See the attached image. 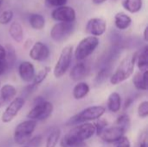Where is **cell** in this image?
<instances>
[{"mask_svg":"<svg viewBox=\"0 0 148 147\" xmlns=\"http://www.w3.org/2000/svg\"><path fill=\"white\" fill-rule=\"evenodd\" d=\"M51 16L55 21L62 23H73L76 18V13L74 8L67 5L56 8L52 13Z\"/></svg>","mask_w":148,"mask_h":147,"instance_id":"30bf717a","label":"cell"},{"mask_svg":"<svg viewBox=\"0 0 148 147\" xmlns=\"http://www.w3.org/2000/svg\"><path fill=\"white\" fill-rule=\"evenodd\" d=\"M106 112V108L102 106H92L88 107L79 113L73 116L68 122L67 125L74 126L82 123H87L91 120H96L101 119Z\"/></svg>","mask_w":148,"mask_h":147,"instance_id":"7a4b0ae2","label":"cell"},{"mask_svg":"<svg viewBox=\"0 0 148 147\" xmlns=\"http://www.w3.org/2000/svg\"><path fill=\"white\" fill-rule=\"evenodd\" d=\"M5 63L8 69H10L15 65L16 60V53L14 47L11 44H6L5 47Z\"/></svg>","mask_w":148,"mask_h":147,"instance_id":"603a6c76","label":"cell"},{"mask_svg":"<svg viewBox=\"0 0 148 147\" xmlns=\"http://www.w3.org/2000/svg\"><path fill=\"white\" fill-rule=\"evenodd\" d=\"M115 125L124 128L127 131L128 129L129 126H130V117L127 114H126V113L120 115L118 117V119L116 120Z\"/></svg>","mask_w":148,"mask_h":147,"instance_id":"f1b7e54d","label":"cell"},{"mask_svg":"<svg viewBox=\"0 0 148 147\" xmlns=\"http://www.w3.org/2000/svg\"><path fill=\"white\" fill-rule=\"evenodd\" d=\"M3 0H0V10L3 6Z\"/></svg>","mask_w":148,"mask_h":147,"instance_id":"ee69618b","label":"cell"},{"mask_svg":"<svg viewBox=\"0 0 148 147\" xmlns=\"http://www.w3.org/2000/svg\"><path fill=\"white\" fill-rule=\"evenodd\" d=\"M5 62V49L3 45L0 44V63Z\"/></svg>","mask_w":148,"mask_h":147,"instance_id":"74e56055","label":"cell"},{"mask_svg":"<svg viewBox=\"0 0 148 147\" xmlns=\"http://www.w3.org/2000/svg\"><path fill=\"white\" fill-rule=\"evenodd\" d=\"M138 115L141 119H146L148 116V101H142L138 107Z\"/></svg>","mask_w":148,"mask_h":147,"instance_id":"d6a6232c","label":"cell"},{"mask_svg":"<svg viewBox=\"0 0 148 147\" xmlns=\"http://www.w3.org/2000/svg\"><path fill=\"white\" fill-rule=\"evenodd\" d=\"M42 141V136L38 134L34 136L33 138H30L23 146L21 147H40Z\"/></svg>","mask_w":148,"mask_h":147,"instance_id":"f546056e","label":"cell"},{"mask_svg":"<svg viewBox=\"0 0 148 147\" xmlns=\"http://www.w3.org/2000/svg\"><path fill=\"white\" fill-rule=\"evenodd\" d=\"M143 1L142 0H123L122 5L126 10L130 13H137L142 8Z\"/></svg>","mask_w":148,"mask_h":147,"instance_id":"cb8c5ba5","label":"cell"},{"mask_svg":"<svg viewBox=\"0 0 148 147\" xmlns=\"http://www.w3.org/2000/svg\"><path fill=\"white\" fill-rule=\"evenodd\" d=\"M67 134L74 139L85 142L95 134V127L93 123H82L72 128Z\"/></svg>","mask_w":148,"mask_h":147,"instance_id":"ba28073f","label":"cell"},{"mask_svg":"<svg viewBox=\"0 0 148 147\" xmlns=\"http://www.w3.org/2000/svg\"><path fill=\"white\" fill-rule=\"evenodd\" d=\"M16 95V89L10 84H5L0 88V96L5 104L10 103Z\"/></svg>","mask_w":148,"mask_h":147,"instance_id":"ffe728a7","label":"cell"},{"mask_svg":"<svg viewBox=\"0 0 148 147\" xmlns=\"http://www.w3.org/2000/svg\"><path fill=\"white\" fill-rule=\"evenodd\" d=\"M49 49L46 44L42 42H36L32 45L29 55L34 61L44 62L49 58Z\"/></svg>","mask_w":148,"mask_h":147,"instance_id":"4fadbf2b","label":"cell"},{"mask_svg":"<svg viewBox=\"0 0 148 147\" xmlns=\"http://www.w3.org/2000/svg\"><path fill=\"white\" fill-rule=\"evenodd\" d=\"M68 0H45V5L47 7H61L67 3Z\"/></svg>","mask_w":148,"mask_h":147,"instance_id":"e575fe53","label":"cell"},{"mask_svg":"<svg viewBox=\"0 0 148 147\" xmlns=\"http://www.w3.org/2000/svg\"><path fill=\"white\" fill-rule=\"evenodd\" d=\"M97 121L95 123H94V126L95 127V133L97 135H99L105 128L108 127V121L104 119H99L96 120Z\"/></svg>","mask_w":148,"mask_h":147,"instance_id":"836d02e7","label":"cell"},{"mask_svg":"<svg viewBox=\"0 0 148 147\" xmlns=\"http://www.w3.org/2000/svg\"><path fill=\"white\" fill-rule=\"evenodd\" d=\"M132 102V100H128V101H126V102H125V108H127V107H128L129 106H130V103Z\"/></svg>","mask_w":148,"mask_h":147,"instance_id":"b9f144b4","label":"cell"},{"mask_svg":"<svg viewBox=\"0 0 148 147\" xmlns=\"http://www.w3.org/2000/svg\"><path fill=\"white\" fill-rule=\"evenodd\" d=\"M38 98V101L36 100V102L34 104L33 107L27 114V118L29 120H32L35 121L44 120L48 119L53 113V104L44 101L42 97Z\"/></svg>","mask_w":148,"mask_h":147,"instance_id":"3957f363","label":"cell"},{"mask_svg":"<svg viewBox=\"0 0 148 147\" xmlns=\"http://www.w3.org/2000/svg\"><path fill=\"white\" fill-rule=\"evenodd\" d=\"M138 68L140 72H145L148 70V47L146 45L140 53H138L136 60Z\"/></svg>","mask_w":148,"mask_h":147,"instance_id":"7402d4cb","label":"cell"},{"mask_svg":"<svg viewBox=\"0 0 148 147\" xmlns=\"http://www.w3.org/2000/svg\"><path fill=\"white\" fill-rule=\"evenodd\" d=\"M107 29V22L103 18L94 17L88 21L86 25V32L92 36H102Z\"/></svg>","mask_w":148,"mask_h":147,"instance_id":"7c38bea8","label":"cell"},{"mask_svg":"<svg viewBox=\"0 0 148 147\" xmlns=\"http://www.w3.org/2000/svg\"><path fill=\"white\" fill-rule=\"evenodd\" d=\"M114 1H117V0H114Z\"/></svg>","mask_w":148,"mask_h":147,"instance_id":"f6af8a7d","label":"cell"},{"mask_svg":"<svg viewBox=\"0 0 148 147\" xmlns=\"http://www.w3.org/2000/svg\"><path fill=\"white\" fill-rule=\"evenodd\" d=\"M25 104V101L23 98L16 97L14 98L7 106L6 109L2 114L1 120L3 123H10L11 122L15 117L18 114L19 111L23 107Z\"/></svg>","mask_w":148,"mask_h":147,"instance_id":"9c48e42d","label":"cell"},{"mask_svg":"<svg viewBox=\"0 0 148 147\" xmlns=\"http://www.w3.org/2000/svg\"><path fill=\"white\" fill-rule=\"evenodd\" d=\"M137 147H147V133H142L140 139H139Z\"/></svg>","mask_w":148,"mask_h":147,"instance_id":"8d00e7d4","label":"cell"},{"mask_svg":"<svg viewBox=\"0 0 148 147\" xmlns=\"http://www.w3.org/2000/svg\"><path fill=\"white\" fill-rule=\"evenodd\" d=\"M37 126V122L32 120H27L19 123L14 131V141L19 146L24 145L33 134Z\"/></svg>","mask_w":148,"mask_h":147,"instance_id":"5b68a950","label":"cell"},{"mask_svg":"<svg viewBox=\"0 0 148 147\" xmlns=\"http://www.w3.org/2000/svg\"><path fill=\"white\" fill-rule=\"evenodd\" d=\"M75 23H56L50 29V37L56 42H61L67 40L75 31Z\"/></svg>","mask_w":148,"mask_h":147,"instance_id":"52a82bcc","label":"cell"},{"mask_svg":"<svg viewBox=\"0 0 148 147\" xmlns=\"http://www.w3.org/2000/svg\"><path fill=\"white\" fill-rule=\"evenodd\" d=\"M13 18V11L10 10H7L3 11L0 14V24L5 25L8 24Z\"/></svg>","mask_w":148,"mask_h":147,"instance_id":"4dcf8cb0","label":"cell"},{"mask_svg":"<svg viewBox=\"0 0 148 147\" xmlns=\"http://www.w3.org/2000/svg\"><path fill=\"white\" fill-rule=\"evenodd\" d=\"M50 72V68L49 67H44L43 68L40 69L37 74L35 75V77L32 81V85L35 87H37L40 85L48 76V75Z\"/></svg>","mask_w":148,"mask_h":147,"instance_id":"83f0119b","label":"cell"},{"mask_svg":"<svg viewBox=\"0 0 148 147\" xmlns=\"http://www.w3.org/2000/svg\"><path fill=\"white\" fill-rule=\"evenodd\" d=\"M9 34L11 36V38L16 42H22L23 41V29L20 23L15 21L12 22L10 25L9 29Z\"/></svg>","mask_w":148,"mask_h":147,"instance_id":"e0dca14e","label":"cell"},{"mask_svg":"<svg viewBox=\"0 0 148 147\" xmlns=\"http://www.w3.org/2000/svg\"><path fill=\"white\" fill-rule=\"evenodd\" d=\"M73 56V47L69 45L62 49L60 56L54 68V76L56 78L62 77L69 70Z\"/></svg>","mask_w":148,"mask_h":147,"instance_id":"8992f818","label":"cell"},{"mask_svg":"<svg viewBox=\"0 0 148 147\" xmlns=\"http://www.w3.org/2000/svg\"><path fill=\"white\" fill-rule=\"evenodd\" d=\"M90 91V88L88 86V83L86 82H78L73 88V97L79 101V100H82L84 99L89 93Z\"/></svg>","mask_w":148,"mask_h":147,"instance_id":"44dd1931","label":"cell"},{"mask_svg":"<svg viewBox=\"0 0 148 147\" xmlns=\"http://www.w3.org/2000/svg\"><path fill=\"white\" fill-rule=\"evenodd\" d=\"M133 83L138 90L147 91L148 88V70L136 72L133 77Z\"/></svg>","mask_w":148,"mask_h":147,"instance_id":"2e32d148","label":"cell"},{"mask_svg":"<svg viewBox=\"0 0 148 147\" xmlns=\"http://www.w3.org/2000/svg\"><path fill=\"white\" fill-rule=\"evenodd\" d=\"M108 75H109V70L108 68H104L101 69L95 77V83L98 85L101 84L102 82H104L106 81V79L108 78Z\"/></svg>","mask_w":148,"mask_h":147,"instance_id":"1f68e13d","label":"cell"},{"mask_svg":"<svg viewBox=\"0 0 148 147\" xmlns=\"http://www.w3.org/2000/svg\"><path fill=\"white\" fill-rule=\"evenodd\" d=\"M90 71V68L86 62H80L76 63L70 70L69 76L75 81H80L86 78Z\"/></svg>","mask_w":148,"mask_h":147,"instance_id":"5bb4252c","label":"cell"},{"mask_svg":"<svg viewBox=\"0 0 148 147\" xmlns=\"http://www.w3.org/2000/svg\"><path fill=\"white\" fill-rule=\"evenodd\" d=\"M137 55H138V52H135L132 55H127L121 62L118 68L110 77V82L112 85H118L127 81L133 75L134 72Z\"/></svg>","mask_w":148,"mask_h":147,"instance_id":"6da1fadb","label":"cell"},{"mask_svg":"<svg viewBox=\"0 0 148 147\" xmlns=\"http://www.w3.org/2000/svg\"><path fill=\"white\" fill-rule=\"evenodd\" d=\"M116 147H131V143L127 137H122L118 142H116Z\"/></svg>","mask_w":148,"mask_h":147,"instance_id":"d590c367","label":"cell"},{"mask_svg":"<svg viewBox=\"0 0 148 147\" xmlns=\"http://www.w3.org/2000/svg\"><path fill=\"white\" fill-rule=\"evenodd\" d=\"M100 43L98 37L95 36H87L83 38L76 46L75 49L74 55L75 59L79 62H82L86 58H88L90 55L94 53Z\"/></svg>","mask_w":148,"mask_h":147,"instance_id":"277c9868","label":"cell"},{"mask_svg":"<svg viewBox=\"0 0 148 147\" xmlns=\"http://www.w3.org/2000/svg\"><path fill=\"white\" fill-rule=\"evenodd\" d=\"M5 105V103H4V101H3V99L1 98V96H0V108L2 107H3Z\"/></svg>","mask_w":148,"mask_h":147,"instance_id":"7bdbcfd3","label":"cell"},{"mask_svg":"<svg viewBox=\"0 0 148 147\" xmlns=\"http://www.w3.org/2000/svg\"><path fill=\"white\" fill-rule=\"evenodd\" d=\"M60 138H61V130L59 128L53 129L46 139L45 147H56L60 140Z\"/></svg>","mask_w":148,"mask_h":147,"instance_id":"4316f807","label":"cell"},{"mask_svg":"<svg viewBox=\"0 0 148 147\" xmlns=\"http://www.w3.org/2000/svg\"><path fill=\"white\" fill-rule=\"evenodd\" d=\"M148 27H146L145 28V29H144V32H143V37H144V40L146 41V42H147L148 41Z\"/></svg>","mask_w":148,"mask_h":147,"instance_id":"ab89813d","label":"cell"},{"mask_svg":"<svg viewBox=\"0 0 148 147\" xmlns=\"http://www.w3.org/2000/svg\"><path fill=\"white\" fill-rule=\"evenodd\" d=\"M125 133L126 130L124 128L115 125L114 126L105 128L98 136L101 139L107 143H116L122 137H124Z\"/></svg>","mask_w":148,"mask_h":147,"instance_id":"8fae6325","label":"cell"},{"mask_svg":"<svg viewBox=\"0 0 148 147\" xmlns=\"http://www.w3.org/2000/svg\"><path fill=\"white\" fill-rule=\"evenodd\" d=\"M60 146L61 147H87L85 142H81L74 139L68 134H65L60 139Z\"/></svg>","mask_w":148,"mask_h":147,"instance_id":"484cf974","label":"cell"},{"mask_svg":"<svg viewBox=\"0 0 148 147\" xmlns=\"http://www.w3.org/2000/svg\"><path fill=\"white\" fill-rule=\"evenodd\" d=\"M132 23V18L124 12H118L114 16V24L121 30L127 29Z\"/></svg>","mask_w":148,"mask_h":147,"instance_id":"d6986e66","label":"cell"},{"mask_svg":"<svg viewBox=\"0 0 148 147\" xmlns=\"http://www.w3.org/2000/svg\"><path fill=\"white\" fill-rule=\"evenodd\" d=\"M107 0H93V3L95 4H101V3H104Z\"/></svg>","mask_w":148,"mask_h":147,"instance_id":"60d3db41","label":"cell"},{"mask_svg":"<svg viewBox=\"0 0 148 147\" xmlns=\"http://www.w3.org/2000/svg\"><path fill=\"white\" fill-rule=\"evenodd\" d=\"M29 22L30 26L36 30H41L45 26V18L40 14H31Z\"/></svg>","mask_w":148,"mask_h":147,"instance_id":"d4e9b609","label":"cell"},{"mask_svg":"<svg viewBox=\"0 0 148 147\" xmlns=\"http://www.w3.org/2000/svg\"><path fill=\"white\" fill-rule=\"evenodd\" d=\"M6 70H8V68H7V65H6L5 62H3V63H0V75H2Z\"/></svg>","mask_w":148,"mask_h":147,"instance_id":"f35d334b","label":"cell"},{"mask_svg":"<svg viewBox=\"0 0 148 147\" xmlns=\"http://www.w3.org/2000/svg\"><path fill=\"white\" fill-rule=\"evenodd\" d=\"M108 108L112 113H117L121 108V97L117 92H113L108 99Z\"/></svg>","mask_w":148,"mask_h":147,"instance_id":"ac0fdd59","label":"cell"},{"mask_svg":"<svg viewBox=\"0 0 148 147\" xmlns=\"http://www.w3.org/2000/svg\"><path fill=\"white\" fill-rule=\"evenodd\" d=\"M18 74L22 81L25 82L32 81L36 75L34 65L28 61L22 62L18 66Z\"/></svg>","mask_w":148,"mask_h":147,"instance_id":"9a60e30c","label":"cell"}]
</instances>
